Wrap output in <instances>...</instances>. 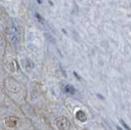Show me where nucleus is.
<instances>
[{"instance_id":"nucleus-1","label":"nucleus","mask_w":131,"mask_h":130,"mask_svg":"<svg viewBox=\"0 0 131 130\" xmlns=\"http://www.w3.org/2000/svg\"><path fill=\"white\" fill-rule=\"evenodd\" d=\"M56 124L57 128L61 130H67L70 128V121L65 117L59 118L58 120L56 121Z\"/></svg>"},{"instance_id":"nucleus-2","label":"nucleus","mask_w":131,"mask_h":130,"mask_svg":"<svg viewBox=\"0 0 131 130\" xmlns=\"http://www.w3.org/2000/svg\"><path fill=\"white\" fill-rule=\"evenodd\" d=\"M5 124L9 128H15L16 124H17V120H16V118L14 117H9L6 120Z\"/></svg>"},{"instance_id":"nucleus-3","label":"nucleus","mask_w":131,"mask_h":130,"mask_svg":"<svg viewBox=\"0 0 131 130\" xmlns=\"http://www.w3.org/2000/svg\"><path fill=\"white\" fill-rule=\"evenodd\" d=\"M75 117L77 120H79L81 122H84L87 120V116L83 111H78L75 114Z\"/></svg>"},{"instance_id":"nucleus-4","label":"nucleus","mask_w":131,"mask_h":130,"mask_svg":"<svg viewBox=\"0 0 131 130\" xmlns=\"http://www.w3.org/2000/svg\"><path fill=\"white\" fill-rule=\"evenodd\" d=\"M64 91L67 93H70V94H74L75 92V89L71 85H66L64 87Z\"/></svg>"},{"instance_id":"nucleus-5","label":"nucleus","mask_w":131,"mask_h":130,"mask_svg":"<svg viewBox=\"0 0 131 130\" xmlns=\"http://www.w3.org/2000/svg\"><path fill=\"white\" fill-rule=\"evenodd\" d=\"M24 66L26 67L27 70H29V69H31V68H33L34 67V64H33L30 61H29V60H27L26 61V64H24Z\"/></svg>"}]
</instances>
